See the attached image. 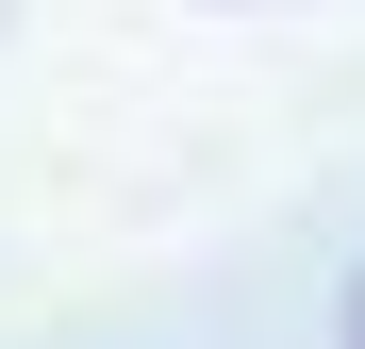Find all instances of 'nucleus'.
Listing matches in <instances>:
<instances>
[{
    "label": "nucleus",
    "mask_w": 365,
    "mask_h": 349,
    "mask_svg": "<svg viewBox=\"0 0 365 349\" xmlns=\"http://www.w3.org/2000/svg\"><path fill=\"white\" fill-rule=\"evenodd\" d=\"M349 349H365V300H349Z\"/></svg>",
    "instance_id": "1"
}]
</instances>
